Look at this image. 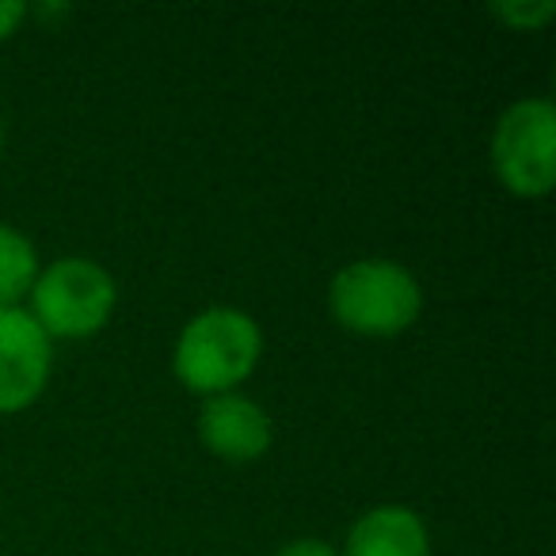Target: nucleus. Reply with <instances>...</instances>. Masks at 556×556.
Returning <instances> with one entry per match:
<instances>
[{
	"label": "nucleus",
	"instance_id": "nucleus-1",
	"mask_svg": "<svg viewBox=\"0 0 556 556\" xmlns=\"http://www.w3.org/2000/svg\"><path fill=\"white\" fill-rule=\"evenodd\" d=\"M263 358V328L252 313L206 305L176 336L172 374L187 393H237Z\"/></svg>",
	"mask_w": 556,
	"mask_h": 556
},
{
	"label": "nucleus",
	"instance_id": "nucleus-2",
	"mask_svg": "<svg viewBox=\"0 0 556 556\" xmlns=\"http://www.w3.org/2000/svg\"><path fill=\"white\" fill-rule=\"evenodd\" d=\"M328 313L358 340H393L419 320L424 287L396 260H355L328 282Z\"/></svg>",
	"mask_w": 556,
	"mask_h": 556
},
{
	"label": "nucleus",
	"instance_id": "nucleus-3",
	"mask_svg": "<svg viewBox=\"0 0 556 556\" xmlns=\"http://www.w3.org/2000/svg\"><path fill=\"white\" fill-rule=\"evenodd\" d=\"M118 309V287L111 270L85 255H65L39 270L27 313L50 340H92Z\"/></svg>",
	"mask_w": 556,
	"mask_h": 556
},
{
	"label": "nucleus",
	"instance_id": "nucleus-4",
	"mask_svg": "<svg viewBox=\"0 0 556 556\" xmlns=\"http://www.w3.org/2000/svg\"><path fill=\"white\" fill-rule=\"evenodd\" d=\"M492 172L515 199H545L556 184V108L545 96L515 100L492 130Z\"/></svg>",
	"mask_w": 556,
	"mask_h": 556
},
{
	"label": "nucleus",
	"instance_id": "nucleus-5",
	"mask_svg": "<svg viewBox=\"0 0 556 556\" xmlns=\"http://www.w3.org/2000/svg\"><path fill=\"white\" fill-rule=\"evenodd\" d=\"M54 374V340L39 320L16 305L0 309V416H16L39 404Z\"/></svg>",
	"mask_w": 556,
	"mask_h": 556
},
{
	"label": "nucleus",
	"instance_id": "nucleus-6",
	"mask_svg": "<svg viewBox=\"0 0 556 556\" xmlns=\"http://www.w3.org/2000/svg\"><path fill=\"white\" fill-rule=\"evenodd\" d=\"M199 442L229 465H252L275 446V419L248 393L206 396L199 408Z\"/></svg>",
	"mask_w": 556,
	"mask_h": 556
},
{
	"label": "nucleus",
	"instance_id": "nucleus-7",
	"mask_svg": "<svg viewBox=\"0 0 556 556\" xmlns=\"http://www.w3.org/2000/svg\"><path fill=\"white\" fill-rule=\"evenodd\" d=\"M340 556H431V530L419 510L381 503L351 522Z\"/></svg>",
	"mask_w": 556,
	"mask_h": 556
},
{
	"label": "nucleus",
	"instance_id": "nucleus-8",
	"mask_svg": "<svg viewBox=\"0 0 556 556\" xmlns=\"http://www.w3.org/2000/svg\"><path fill=\"white\" fill-rule=\"evenodd\" d=\"M39 248L16 225L0 222V309H16L27 302L35 278H39Z\"/></svg>",
	"mask_w": 556,
	"mask_h": 556
},
{
	"label": "nucleus",
	"instance_id": "nucleus-9",
	"mask_svg": "<svg viewBox=\"0 0 556 556\" xmlns=\"http://www.w3.org/2000/svg\"><path fill=\"white\" fill-rule=\"evenodd\" d=\"M492 16L503 20L510 31H538L556 16V4L553 0H526V4L522 0H507V4H492Z\"/></svg>",
	"mask_w": 556,
	"mask_h": 556
},
{
	"label": "nucleus",
	"instance_id": "nucleus-10",
	"mask_svg": "<svg viewBox=\"0 0 556 556\" xmlns=\"http://www.w3.org/2000/svg\"><path fill=\"white\" fill-rule=\"evenodd\" d=\"M275 556H340V548L325 538H294L282 548H275Z\"/></svg>",
	"mask_w": 556,
	"mask_h": 556
},
{
	"label": "nucleus",
	"instance_id": "nucleus-11",
	"mask_svg": "<svg viewBox=\"0 0 556 556\" xmlns=\"http://www.w3.org/2000/svg\"><path fill=\"white\" fill-rule=\"evenodd\" d=\"M27 16H31V9L24 0H0V42H9L24 27Z\"/></svg>",
	"mask_w": 556,
	"mask_h": 556
},
{
	"label": "nucleus",
	"instance_id": "nucleus-12",
	"mask_svg": "<svg viewBox=\"0 0 556 556\" xmlns=\"http://www.w3.org/2000/svg\"><path fill=\"white\" fill-rule=\"evenodd\" d=\"M0 146H4V123H0Z\"/></svg>",
	"mask_w": 556,
	"mask_h": 556
}]
</instances>
